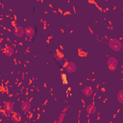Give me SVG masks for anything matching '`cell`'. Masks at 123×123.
I'll list each match as a JSON object with an SVG mask.
<instances>
[{
  "instance_id": "obj_2",
  "label": "cell",
  "mask_w": 123,
  "mask_h": 123,
  "mask_svg": "<svg viewBox=\"0 0 123 123\" xmlns=\"http://www.w3.org/2000/svg\"><path fill=\"white\" fill-rule=\"evenodd\" d=\"M107 64L108 68L110 71H114L117 67L118 61L115 58L111 57L107 61Z\"/></svg>"
},
{
  "instance_id": "obj_8",
  "label": "cell",
  "mask_w": 123,
  "mask_h": 123,
  "mask_svg": "<svg viewBox=\"0 0 123 123\" xmlns=\"http://www.w3.org/2000/svg\"><path fill=\"white\" fill-rule=\"evenodd\" d=\"M35 33V30L32 27L28 26L25 29V34L28 37H32Z\"/></svg>"
},
{
  "instance_id": "obj_1",
  "label": "cell",
  "mask_w": 123,
  "mask_h": 123,
  "mask_svg": "<svg viewBox=\"0 0 123 123\" xmlns=\"http://www.w3.org/2000/svg\"><path fill=\"white\" fill-rule=\"evenodd\" d=\"M109 46L115 51H119L122 47L121 41L115 38H111L110 40Z\"/></svg>"
},
{
  "instance_id": "obj_3",
  "label": "cell",
  "mask_w": 123,
  "mask_h": 123,
  "mask_svg": "<svg viewBox=\"0 0 123 123\" xmlns=\"http://www.w3.org/2000/svg\"><path fill=\"white\" fill-rule=\"evenodd\" d=\"M3 109L7 113L10 114L13 111V105L11 102L7 101L3 105Z\"/></svg>"
},
{
  "instance_id": "obj_10",
  "label": "cell",
  "mask_w": 123,
  "mask_h": 123,
  "mask_svg": "<svg viewBox=\"0 0 123 123\" xmlns=\"http://www.w3.org/2000/svg\"><path fill=\"white\" fill-rule=\"evenodd\" d=\"M96 110V107L93 104H89L86 107V111L89 114L94 113Z\"/></svg>"
},
{
  "instance_id": "obj_7",
  "label": "cell",
  "mask_w": 123,
  "mask_h": 123,
  "mask_svg": "<svg viewBox=\"0 0 123 123\" xmlns=\"http://www.w3.org/2000/svg\"><path fill=\"white\" fill-rule=\"evenodd\" d=\"M21 116L20 113L17 112H13L11 116V120L14 123H18L21 121Z\"/></svg>"
},
{
  "instance_id": "obj_6",
  "label": "cell",
  "mask_w": 123,
  "mask_h": 123,
  "mask_svg": "<svg viewBox=\"0 0 123 123\" xmlns=\"http://www.w3.org/2000/svg\"><path fill=\"white\" fill-rule=\"evenodd\" d=\"M30 108H31V104L28 101H24L21 104V109L23 111L25 112L29 111Z\"/></svg>"
},
{
  "instance_id": "obj_11",
  "label": "cell",
  "mask_w": 123,
  "mask_h": 123,
  "mask_svg": "<svg viewBox=\"0 0 123 123\" xmlns=\"http://www.w3.org/2000/svg\"><path fill=\"white\" fill-rule=\"evenodd\" d=\"M64 54L62 51L59 49L56 50L55 54V57L57 60L61 61L64 58Z\"/></svg>"
},
{
  "instance_id": "obj_4",
  "label": "cell",
  "mask_w": 123,
  "mask_h": 123,
  "mask_svg": "<svg viewBox=\"0 0 123 123\" xmlns=\"http://www.w3.org/2000/svg\"><path fill=\"white\" fill-rule=\"evenodd\" d=\"M13 32L15 36L17 37H21L25 34V30L21 26H18L15 27Z\"/></svg>"
},
{
  "instance_id": "obj_14",
  "label": "cell",
  "mask_w": 123,
  "mask_h": 123,
  "mask_svg": "<svg viewBox=\"0 0 123 123\" xmlns=\"http://www.w3.org/2000/svg\"><path fill=\"white\" fill-rule=\"evenodd\" d=\"M62 80L63 81V82H64V83L65 84H67L68 83V82L67 81V78H66V75L65 74H63L62 75Z\"/></svg>"
},
{
  "instance_id": "obj_9",
  "label": "cell",
  "mask_w": 123,
  "mask_h": 123,
  "mask_svg": "<svg viewBox=\"0 0 123 123\" xmlns=\"http://www.w3.org/2000/svg\"><path fill=\"white\" fill-rule=\"evenodd\" d=\"M83 94L86 97H90L93 93V89L90 86H86L83 90Z\"/></svg>"
},
{
  "instance_id": "obj_12",
  "label": "cell",
  "mask_w": 123,
  "mask_h": 123,
  "mask_svg": "<svg viewBox=\"0 0 123 123\" xmlns=\"http://www.w3.org/2000/svg\"><path fill=\"white\" fill-rule=\"evenodd\" d=\"M4 54L7 56H11L13 54V49L10 46H8L5 48L4 50Z\"/></svg>"
},
{
  "instance_id": "obj_5",
  "label": "cell",
  "mask_w": 123,
  "mask_h": 123,
  "mask_svg": "<svg viewBox=\"0 0 123 123\" xmlns=\"http://www.w3.org/2000/svg\"><path fill=\"white\" fill-rule=\"evenodd\" d=\"M65 69L68 73L72 74L75 71L76 69V66L74 63L73 62H69L67 65Z\"/></svg>"
},
{
  "instance_id": "obj_13",
  "label": "cell",
  "mask_w": 123,
  "mask_h": 123,
  "mask_svg": "<svg viewBox=\"0 0 123 123\" xmlns=\"http://www.w3.org/2000/svg\"><path fill=\"white\" fill-rule=\"evenodd\" d=\"M117 100L121 103H123V89H121L118 94H117Z\"/></svg>"
}]
</instances>
